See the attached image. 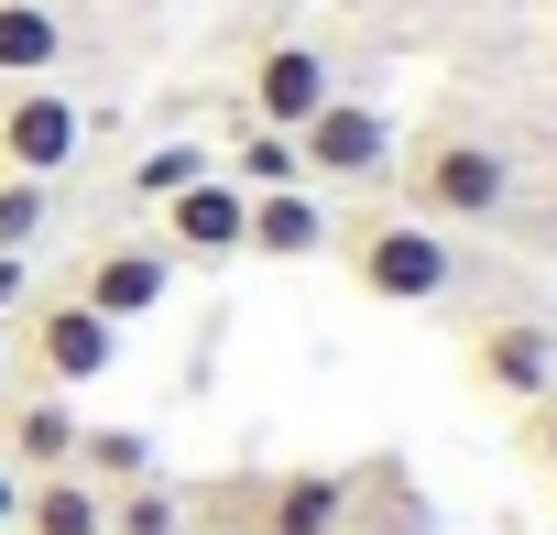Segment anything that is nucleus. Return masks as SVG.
Returning <instances> with one entry per match:
<instances>
[{"instance_id":"2eb2a0df","label":"nucleus","mask_w":557,"mask_h":535,"mask_svg":"<svg viewBox=\"0 0 557 535\" xmlns=\"http://www.w3.org/2000/svg\"><path fill=\"white\" fill-rule=\"evenodd\" d=\"M350 524L361 535H426V502H416L405 459H350Z\"/></svg>"},{"instance_id":"5701e85b","label":"nucleus","mask_w":557,"mask_h":535,"mask_svg":"<svg viewBox=\"0 0 557 535\" xmlns=\"http://www.w3.org/2000/svg\"><path fill=\"white\" fill-rule=\"evenodd\" d=\"M12 513H23V470H12V459H0V524H12Z\"/></svg>"},{"instance_id":"f8f14e48","label":"nucleus","mask_w":557,"mask_h":535,"mask_svg":"<svg viewBox=\"0 0 557 535\" xmlns=\"http://www.w3.org/2000/svg\"><path fill=\"white\" fill-rule=\"evenodd\" d=\"M0 459H12L23 481L77 470V405H66V394H23L12 415H0Z\"/></svg>"},{"instance_id":"4468645a","label":"nucleus","mask_w":557,"mask_h":535,"mask_svg":"<svg viewBox=\"0 0 557 535\" xmlns=\"http://www.w3.org/2000/svg\"><path fill=\"white\" fill-rule=\"evenodd\" d=\"M66 66V23L55 0H0V88H34Z\"/></svg>"},{"instance_id":"4be33fe9","label":"nucleus","mask_w":557,"mask_h":535,"mask_svg":"<svg viewBox=\"0 0 557 535\" xmlns=\"http://www.w3.org/2000/svg\"><path fill=\"white\" fill-rule=\"evenodd\" d=\"M524 448H535V459H546V470H557V394H546V405H535V426H524Z\"/></svg>"},{"instance_id":"423d86ee","label":"nucleus","mask_w":557,"mask_h":535,"mask_svg":"<svg viewBox=\"0 0 557 535\" xmlns=\"http://www.w3.org/2000/svg\"><path fill=\"white\" fill-rule=\"evenodd\" d=\"M66 296H88L110 328H132V318H153V307L175 296V251H164V240H99V251L77 262Z\"/></svg>"},{"instance_id":"b1692460","label":"nucleus","mask_w":557,"mask_h":535,"mask_svg":"<svg viewBox=\"0 0 557 535\" xmlns=\"http://www.w3.org/2000/svg\"><path fill=\"white\" fill-rule=\"evenodd\" d=\"M350 535H361V524H350Z\"/></svg>"},{"instance_id":"f257e3e1","label":"nucleus","mask_w":557,"mask_h":535,"mask_svg":"<svg viewBox=\"0 0 557 535\" xmlns=\"http://www.w3.org/2000/svg\"><path fill=\"white\" fill-rule=\"evenodd\" d=\"M339 251H350V285H361L372 307H437V296L459 285L448 229H437V219H416V208L350 219V229H339Z\"/></svg>"},{"instance_id":"dca6fc26","label":"nucleus","mask_w":557,"mask_h":535,"mask_svg":"<svg viewBox=\"0 0 557 535\" xmlns=\"http://www.w3.org/2000/svg\"><path fill=\"white\" fill-rule=\"evenodd\" d=\"M77 470H88L99 492L153 481V437H143V426H77Z\"/></svg>"},{"instance_id":"0eeeda50","label":"nucleus","mask_w":557,"mask_h":535,"mask_svg":"<svg viewBox=\"0 0 557 535\" xmlns=\"http://www.w3.org/2000/svg\"><path fill=\"white\" fill-rule=\"evenodd\" d=\"M240 240H251V186H230L219 164L164 197V251H175V262H230Z\"/></svg>"},{"instance_id":"412c9836","label":"nucleus","mask_w":557,"mask_h":535,"mask_svg":"<svg viewBox=\"0 0 557 535\" xmlns=\"http://www.w3.org/2000/svg\"><path fill=\"white\" fill-rule=\"evenodd\" d=\"M34 307V251H0V318Z\"/></svg>"},{"instance_id":"ddd939ff","label":"nucleus","mask_w":557,"mask_h":535,"mask_svg":"<svg viewBox=\"0 0 557 535\" xmlns=\"http://www.w3.org/2000/svg\"><path fill=\"white\" fill-rule=\"evenodd\" d=\"M12 524L23 535H110V492L88 470H45V481H23V513Z\"/></svg>"},{"instance_id":"aec40b11","label":"nucleus","mask_w":557,"mask_h":535,"mask_svg":"<svg viewBox=\"0 0 557 535\" xmlns=\"http://www.w3.org/2000/svg\"><path fill=\"white\" fill-rule=\"evenodd\" d=\"M197 175H208V142H164V153H143V164H132V197H153V208H164V197H175V186H197Z\"/></svg>"},{"instance_id":"6e6552de","label":"nucleus","mask_w":557,"mask_h":535,"mask_svg":"<svg viewBox=\"0 0 557 535\" xmlns=\"http://www.w3.org/2000/svg\"><path fill=\"white\" fill-rule=\"evenodd\" d=\"M470 383L503 394V405H546L557 394V328L546 318H492L470 339Z\"/></svg>"},{"instance_id":"6ab92c4d","label":"nucleus","mask_w":557,"mask_h":535,"mask_svg":"<svg viewBox=\"0 0 557 535\" xmlns=\"http://www.w3.org/2000/svg\"><path fill=\"white\" fill-rule=\"evenodd\" d=\"M110 535H186V502L164 481H121L110 492Z\"/></svg>"},{"instance_id":"f3484780","label":"nucleus","mask_w":557,"mask_h":535,"mask_svg":"<svg viewBox=\"0 0 557 535\" xmlns=\"http://www.w3.org/2000/svg\"><path fill=\"white\" fill-rule=\"evenodd\" d=\"M230 186H251V197H262V186H307V175H296V132H262V121H251V132L230 142Z\"/></svg>"},{"instance_id":"f03ea898","label":"nucleus","mask_w":557,"mask_h":535,"mask_svg":"<svg viewBox=\"0 0 557 535\" xmlns=\"http://www.w3.org/2000/svg\"><path fill=\"white\" fill-rule=\"evenodd\" d=\"M503 197H513V153L481 142V132H426V142L405 153V208L437 219V229H459V219H503Z\"/></svg>"},{"instance_id":"7ed1b4c3","label":"nucleus","mask_w":557,"mask_h":535,"mask_svg":"<svg viewBox=\"0 0 557 535\" xmlns=\"http://www.w3.org/2000/svg\"><path fill=\"white\" fill-rule=\"evenodd\" d=\"M23 372H34V394L110 383V372H121V328H110L88 296H34V307H23Z\"/></svg>"},{"instance_id":"1a4fd4ad","label":"nucleus","mask_w":557,"mask_h":535,"mask_svg":"<svg viewBox=\"0 0 557 535\" xmlns=\"http://www.w3.org/2000/svg\"><path fill=\"white\" fill-rule=\"evenodd\" d=\"M251 535H350V470H273L251 492Z\"/></svg>"},{"instance_id":"a211bd4d","label":"nucleus","mask_w":557,"mask_h":535,"mask_svg":"<svg viewBox=\"0 0 557 535\" xmlns=\"http://www.w3.org/2000/svg\"><path fill=\"white\" fill-rule=\"evenodd\" d=\"M55 229V186L45 175H0V251H34Z\"/></svg>"},{"instance_id":"9b49d317","label":"nucleus","mask_w":557,"mask_h":535,"mask_svg":"<svg viewBox=\"0 0 557 535\" xmlns=\"http://www.w3.org/2000/svg\"><path fill=\"white\" fill-rule=\"evenodd\" d=\"M339 240V219H329V197L318 186H262L251 197V240L240 251H262V262H318Z\"/></svg>"},{"instance_id":"39448f33","label":"nucleus","mask_w":557,"mask_h":535,"mask_svg":"<svg viewBox=\"0 0 557 535\" xmlns=\"http://www.w3.org/2000/svg\"><path fill=\"white\" fill-rule=\"evenodd\" d=\"M88 153V110L55 88V77H34V88H12V99H0V175H66Z\"/></svg>"},{"instance_id":"20e7f679","label":"nucleus","mask_w":557,"mask_h":535,"mask_svg":"<svg viewBox=\"0 0 557 535\" xmlns=\"http://www.w3.org/2000/svg\"><path fill=\"white\" fill-rule=\"evenodd\" d=\"M394 164V121L372 110V99H318L307 121H296V175L307 186H361V175H383Z\"/></svg>"},{"instance_id":"9d476101","label":"nucleus","mask_w":557,"mask_h":535,"mask_svg":"<svg viewBox=\"0 0 557 535\" xmlns=\"http://www.w3.org/2000/svg\"><path fill=\"white\" fill-rule=\"evenodd\" d=\"M318 99H339V77H329L318 45L285 34V45H262V55H251V121H262V132H296Z\"/></svg>"}]
</instances>
